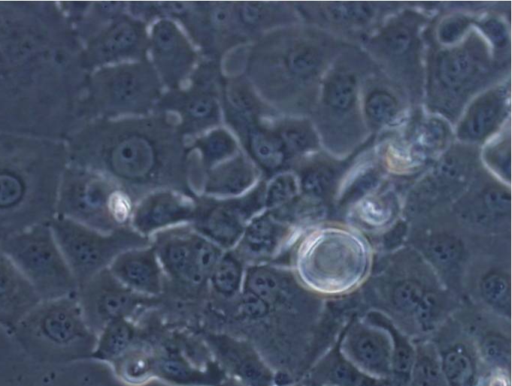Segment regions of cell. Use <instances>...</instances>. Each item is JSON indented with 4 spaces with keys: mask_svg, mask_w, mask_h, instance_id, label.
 Masks as SVG:
<instances>
[{
    "mask_svg": "<svg viewBox=\"0 0 512 386\" xmlns=\"http://www.w3.org/2000/svg\"><path fill=\"white\" fill-rule=\"evenodd\" d=\"M182 149L168 125L128 120L111 129L103 149L107 168L130 190H152L181 178Z\"/></svg>",
    "mask_w": 512,
    "mask_h": 386,
    "instance_id": "cell-1",
    "label": "cell"
},
{
    "mask_svg": "<svg viewBox=\"0 0 512 386\" xmlns=\"http://www.w3.org/2000/svg\"><path fill=\"white\" fill-rule=\"evenodd\" d=\"M12 333L34 354L64 359L90 358L96 343L75 295L40 301Z\"/></svg>",
    "mask_w": 512,
    "mask_h": 386,
    "instance_id": "cell-2",
    "label": "cell"
},
{
    "mask_svg": "<svg viewBox=\"0 0 512 386\" xmlns=\"http://www.w3.org/2000/svg\"><path fill=\"white\" fill-rule=\"evenodd\" d=\"M297 272L307 289L340 293L354 288L369 265L367 247L346 232H329L299 246Z\"/></svg>",
    "mask_w": 512,
    "mask_h": 386,
    "instance_id": "cell-3",
    "label": "cell"
},
{
    "mask_svg": "<svg viewBox=\"0 0 512 386\" xmlns=\"http://www.w3.org/2000/svg\"><path fill=\"white\" fill-rule=\"evenodd\" d=\"M0 249L32 285L41 301L76 294L78 284L49 222L7 237L0 241Z\"/></svg>",
    "mask_w": 512,
    "mask_h": 386,
    "instance_id": "cell-4",
    "label": "cell"
},
{
    "mask_svg": "<svg viewBox=\"0 0 512 386\" xmlns=\"http://www.w3.org/2000/svg\"><path fill=\"white\" fill-rule=\"evenodd\" d=\"M49 225L78 287L108 268L121 252L151 244L130 226L104 233L62 216Z\"/></svg>",
    "mask_w": 512,
    "mask_h": 386,
    "instance_id": "cell-5",
    "label": "cell"
},
{
    "mask_svg": "<svg viewBox=\"0 0 512 386\" xmlns=\"http://www.w3.org/2000/svg\"><path fill=\"white\" fill-rule=\"evenodd\" d=\"M57 208L59 216L104 233L128 227L133 209L125 193L92 177L66 184Z\"/></svg>",
    "mask_w": 512,
    "mask_h": 386,
    "instance_id": "cell-6",
    "label": "cell"
},
{
    "mask_svg": "<svg viewBox=\"0 0 512 386\" xmlns=\"http://www.w3.org/2000/svg\"><path fill=\"white\" fill-rule=\"evenodd\" d=\"M263 184L237 198L207 199L196 204L192 229L222 250L233 249L249 221L264 208Z\"/></svg>",
    "mask_w": 512,
    "mask_h": 386,
    "instance_id": "cell-7",
    "label": "cell"
},
{
    "mask_svg": "<svg viewBox=\"0 0 512 386\" xmlns=\"http://www.w3.org/2000/svg\"><path fill=\"white\" fill-rule=\"evenodd\" d=\"M76 298L86 324L97 336L110 321L130 318L144 297L124 287L106 268L80 285Z\"/></svg>",
    "mask_w": 512,
    "mask_h": 386,
    "instance_id": "cell-8",
    "label": "cell"
},
{
    "mask_svg": "<svg viewBox=\"0 0 512 386\" xmlns=\"http://www.w3.org/2000/svg\"><path fill=\"white\" fill-rule=\"evenodd\" d=\"M340 352L365 373L390 379L392 341L389 333L365 318H354L337 342Z\"/></svg>",
    "mask_w": 512,
    "mask_h": 386,
    "instance_id": "cell-9",
    "label": "cell"
},
{
    "mask_svg": "<svg viewBox=\"0 0 512 386\" xmlns=\"http://www.w3.org/2000/svg\"><path fill=\"white\" fill-rule=\"evenodd\" d=\"M205 341L226 375L248 386H274L275 372L252 343L220 332L206 333Z\"/></svg>",
    "mask_w": 512,
    "mask_h": 386,
    "instance_id": "cell-10",
    "label": "cell"
},
{
    "mask_svg": "<svg viewBox=\"0 0 512 386\" xmlns=\"http://www.w3.org/2000/svg\"><path fill=\"white\" fill-rule=\"evenodd\" d=\"M151 240L164 275L179 285L197 288L207 283L197 253L198 233L191 227H173Z\"/></svg>",
    "mask_w": 512,
    "mask_h": 386,
    "instance_id": "cell-11",
    "label": "cell"
},
{
    "mask_svg": "<svg viewBox=\"0 0 512 386\" xmlns=\"http://www.w3.org/2000/svg\"><path fill=\"white\" fill-rule=\"evenodd\" d=\"M196 203L188 196L164 189L149 192L132 209L130 227L149 238L166 229L192 221Z\"/></svg>",
    "mask_w": 512,
    "mask_h": 386,
    "instance_id": "cell-12",
    "label": "cell"
},
{
    "mask_svg": "<svg viewBox=\"0 0 512 386\" xmlns=\"http://www.w3.org/2000/svg\"><path fill=\"white\" fill-rule=\"evenodd\" d=\"M104 91L109 104L115 109L128 113L141 112L158 96L159 82L150 65L127 64L107 73Z\"/></svg>",
    "mask_w": 512,
    "mask_h": 386,
    "instance_id": "cell-13",
    "label": "cell"
},
{
    "mask_svg": "<svg viewBox=\"0 0 512 386\" xmlns=\"http://www.w3.org/2000/svg\"><path fill=\"white\" fill-rule=\"evenodd\" d=\"M108 269L124 287L140 296L154 297L164 290L165 275L151 244L121 252Z\"/></svg>",
    "mask_w": 512,
    "mask_h": 386,
    "instance_id": "cell-14",
    "label": "cell"
},
{
    "mask_svg": "<svg viewBox=\"0 0 512 386\" xmlns=\"http://www.w3.org/2000/svg\"><path fill=\"white\" fill-rule=\"evenodd\" d=\"M291 229L288 223L266 210L254 216L233 250L246 263H269L288 244Z\"/></svg>",
    "mask_w": 512,
    "mask_h": 386,
    "instance_id": "cell-15",
    "label": "cell"
},
{
    "mask_svg": "<svg viewBox=\"0 0 512 386\" xmlns=\"http://www.w3.org/2000/svg\"><path fill=\"white\" fill-rule=\"evenodd\" d=\"M151 48L156 68L167 84H178L191 70L194 51L172 22L161 20L155 24Z\"/></svg>",
    "mask_w": 512,
    "mask_h": 386,
    "instance_id": "cell-16",
    "label": "cell"
},
{
    "mask_svg": "<svg viewBox=\"0 0 512 386\" xmlns=\"http://www.w3.org/2000/svg\"><path fill=\"white\" fill-rule=\"evenodd\" d=\"M40 301L32 285L0 249V326L12 332Z\"/></svg>",
    "mask_w": 512,
    "mask_h": 386,
    "instance_id": "cell-17",
    "label": "cell"
},
{
    "mask_svg": "<svg viewBox=\"0 0 512 386\" xmlns=\"http://www.w3.org/2000/svg\"><path fill=\"white\" fill-rule=\"evenodd\" d=\"M226 376L213 361L207 366L192 363L173 349L155 355L154 377L176 386H217Z\"/></svg>",
    "mask_w": 512,
    "mask_h": 386,
    "instance_id": "cell-18",
    "label": "cell"
},
{
    "mask_svg": "<svg viewBox=\"0 0 512 386\" xmlns=\"http://www.w3.org/2000/svg\"><path fill=\"white\" fill-rule=\"evenodd\" d=\"M308 383L317 386H393L390 379L371 376L351 361L336 344L309 371Z\"/></svg>",
    "mask_w": 512,
    "mask_h": 386,
    "instance_id": "cell-19",
    "label": "cell"
},
{
    "mask_svg": "<svg viewBox=\"0 0 512 386\" xmlns=\"http://www.w3.org/2000/svg\"><path fill=\"white\" fill-rule=\"evenodd\" d=\"M256 172L242 156L224 162L208 174L203 192L209 196L234 197L245 193L254 183Z\"/></svg>",
    "mask_w": 512,
    "mask_h": 386,
    "instance_id": "cell-20",
    "label": "cell"
},
{
    "mask_svg": "<svg viewBox=\"0 0 512 386\" xmlns=\"http://www.w3.org/2000/svg\"><path fill=\"white\" fill-rule=\"evenodd\" d=\"M238 132L244 138V144L251 157L267 172L282 167L287 153L275 130H269L257 122L249 124Z\"/></svg>",
    "mask_w": 512,
    "mask_h": 386,
    "instance_id": "cell-21",
    "label": "cell"
},
{
    "mask_svg": "<svg viewBox=\"0 0 512 386\" xmlns=\"http://www.w3.org/2000/svg\"><path fill=\"white\" fill-rule=\"evenodd\" d=\"M146 45L144 27L129 18L116 22L104 35L101 53L108 60L140 56Z\"/></svg>",
    "mask_w": 512,
    "mask_h": 386,
    "instance_id": "cell-22",
    "label": "cell"
},
{
    "mask_svg": "<svg viewBox=\"0 0 512 386\" xmlns=\"http://www.w3.org/2000/svg\"><path fill=\"white\" fill-rule=\"evenodd\" d=\"M369 322L384 328L392 341L390 381L393 386H408L411 368L415 357V345L385 315L370 311L364 317Z\"/></svg>",
    "mask_w": 512,
    "mask_h": 386,
    "instance_id": "cell-23",
    "label": "cell"
},
{
    "mask_svg": "<svg viewBox=\"0 0 512 386\" xmlns=\"http://www.w3.org/2000/svg\"><path fill=\"white\" fill-rule=\"evenodd\" d=\"M135 336L130 318L112 320L97 334L90 358L113 363L133 346Z\"/></svg>",
    "mask_w": 512,
    "mask_h": 386,
    "instance_id": "cell-24",
    "label": "cell"
},
{
    "mask_svg": "<svg viewBox=\"0 0 512 386\" xmlns=\"http://www.w3.org/2000/svg\"><path fill=\"white\" fill-rule=\"evenodd\" d=\"M246 266L233 249L224 251L208 278L213 293L224 300L236 298L243 288Z\"/></svg>",
    "mask_w": 512,
    "mask_h": 386,
    "instance_id": "cell-25",
    "label": "cell"
},
{
    "mask_svg": "<svg viewBox=\"0 0 512 386\" xmlns=\"http://www.w3.org/2000/svg\"><path fill=\"white\" fill-rule=\"evenodd\" d=\"M502 111V101L495 94H489L474 103L463 120L459 134L465 139H480L496 125Z\"/></svg>",
    "mask_w": 512,
    "mask_h": 386,
    "instance_id": "cell-26",
    "label": "cell"
},
{
    "mask_svg": "<svg viewBox=\"0 0 512 386\" xmlns=\"http://www.w3.org/2000/svg\"><path fill=\"white\" fill-rule=\"evenodd\" d=\"M440 366L448 386H473L477 366L472 354L461 344L439 353Z\"/></svg>",
    "mask_w": 512,
    "mask_h": 386,
    "instance_id": "cell-27",
    "label": "cell"
},
{
    "mask_svg": "<svg viewBox=\"0 0 512 386\" xmlns=\"http://www.w3.org/2000/svg\"><path fill=\"white\" fill-rule=\"evenodd\" d=\"M178 109L189 129L198 131L218 121L219 108L209 92H190L180 98Z\"/></svg>",
    "mask_w": 512,
    "mask_h": 386,
    "instance_id": "cell-28",
    "label": "cell"
},
{
    "mask_svg": "<svg viewBox=\"0 0 512 386\" xmlns=\"http://www.w3.org/2000/svg\"><path fill=\"white\" fill-rule=\"evenodd\" d=\"M225 100L229 122L237 131L258 122L261 107L247 86L239 82L228 84L225 89Z\"/></svg>",
    "mask_w": 512,
    "mask_h": 386,
    "instance_id": "cell-29",
    "label": "cell"
},
{
    "mask_svg": "<svg viewBox=\"0 0 512 386\" xmlns=\"http://www.w3.org/2000/svg\"><path fill=\"white\" fill-rule=\"evenodd\" d=\"M408 386H448L440 366L439 352L433 345H415Z\"/></svg>",
    "mask_w": 512,
    "mask_h": 386,
    "instance_id": "cell-30",
    "label": "cell"
},
{
    "mask_svg": "<svg viewBox=\"0 0 512 386\" xmlns=\"http://www.w3.org/2000/svg\"><path fill=\"white\" fill-rule=\"evenodd\" d=\"M154 360L155 355L149 350L132 346L112 364L123 381L142 384L154 377Z\"/></svg>",
    "mask_w": 512,
    "mask_h": 386,
    "instance_id": "cell-31",
    "label": "cell"
},
{
    "mask_svg": "<svg viewBox=\"0 0 512 386\" xmlns=\"http://www.w3.org/2000/svg\"><path fill=\"white\" fill-rule=\"evenodd\" d=\"M423 247L424 255L430 263L443 270L458 266L464 255L463 242L456 236L445 233L428 238Z\"/></svg>",
    "mask_w": 512,
    "mask_h": 386,
    "instance_id": "cell-32",
    "label": "cell"
},
{
    "mask_svg": "<svg viewBox=\"0 0 512 386\" xmlns=\"http://www.w3.org/2000/svg\"><path fill=\"white\" fill-rule=\"evenodd\" d=\"M483 302L494 312L502 316H510L511 283L510 276L502 271H489L479 284Z\"/></svg>",
    "mask_w": 512,
    "mask_h": 386,
    "instance_id": "cell-33",
    "label": "cell"
},
{
    "mask_svg": "<svg viewBox=\"0 0 512 386\" xmlns=\"http://www.w3.org/2000/svg\"><path fill=\"white\" fill-rule=\"evenodd\" d=\"M475 65L470 54L464 50H451L440 55L437 76L447 88L463 85L472 75Z\"/></svg>",
    "mask_w": 512,
    "mask_h": 386,
    "instance_id": "cell-34",
    "label": "cell"
},
{
    "mask_svg": "<svg viewBox=\"0 0 512 386\" xmlns=\"http://www.w3.org/2000/svg\"><path fill=\"white\" fill-rule=\"evenodd\" d=\"M428 291L425 285L414 278L401 279L391 290V304L397 312L412 318Z\"/></svg>",
    "mask_w": 512,
    "mask_h": 386,
    "instance_id": "cell-35",
    "label": "cell"
},
{
    "mask_svg": "<svg viewBox=\"0 0 512 386\" xmlns=\"http://www.w3.org/2000/svg\"><path fill=\"white\" fill-rule=\"evenodd\" d=\"M281 64L288 74L297 78H306L319 68L320 59L315 50L304 45H295L284 51Z\"/></svg>",
    "mask_w": 512,
    "mask_h": 386,
    "instance_id": "cell-36",
    "label": "cell"
},
{
    "mask_svg": "<svg viewBox=\"0 0 512 386\" xmlns=\"http://www.w3.org/2000/svg\"><path fill=\"white\" fill-rule=\"evenodd\" d=\"M324 99L337 111L350 109L356 100V82L353 76L345 73L333 75L326 83Z\"/></svg>",
    "mask_w": 512,
    "mask_h": 386,
    "instance_id": "cell-37",
    "label": "cell"
},
{
    "mask_svg": "<svg viewBox=\"0 0 512 386\" xmlns=\"http://www.w3.org/2000/svg\"><path fill=\"white\" fill-rule=\"evenodd\" d=\"M197 144L207 166H212L232 156L237 149L235 140L223 129L212 131Z\"/></svg>",
    "mask_w": 512,
    "mask_h": 386,
    "instance_id": "cell-38",
    "label": "cell"
},
{
    "mask_svg": "<svg viewBox=\"0 0 512 386\" xmlns=\"http://www.w3.org/2000/svg\"><path fill=\"white\" fill-rule=\"evenodd\" d=\"M480 357L491 367L505 370L510 366L509 338L499 333H488L479 343Z\"/></svg>",
    "mask_w": 512,
    "mask_h": 386,
    "instance_id": "cell-39",
    "label": "cell"
},
{
    "mask_svg": "<svg viewBox=\"0 0 512 386\" xmlns=\"http://www.w3.org/2000/svg\"><path fill=\"white\" fill-rule=\"evenodd\" d=\"M298 193L297 182L291 174L275 177L264 189V208L276 211L284 208Z\"/></svg>",
    "mask_w": 512,
    "mask_h": 386,
    "instance_id": "cell-40",
    "label": "cell"
},
{
    "mask_svg": "<svg viewBox=\"0 0 512 386\" xmlns=\"http://www.w3.org/2000/svg\"><path fill=\"white\" fill-rule=\"evenodd\" d=\"M273 4L264 2L234 3V9L239 27L242 31L260 30L271 20Z\"/></svg>",
    "mask_w": 512,
    "mask_h": 386,
    "instance_id": "cell-41",
    "label": "cell"
},
{
    "mask_svg": "<svg viewBox=\"0 0 512 386\" xmlns=\"http://www.w3.org/2000/svg\"><path fill=\"white\" fill-rule=\"evenodd\" d=\"M359 219L369 227H381L392 220L393 203L384 197L363 199L357 208Z\"/></svg>",
    "mask_w": 512,
    "mask_h": 386,
    "instance_id": "cell-42",
    "label": "cell"
},
{
    "mask_svg": "<svg viewBox=\"0 0 512 386\" xmlns=\"http://www.w3.org/2000/svg\"><path fill=\"white\" fill-rule=\"evenodd\" d=\"M396 99L386 91L372 92L366 99L365 111L368 118L376 124L391 122L398 113Z\"/></svg>",
    "mask_w": 512,
    "mask_h": 386,
    "instance_id": "cell-43",
    "label": "cell"
},
{
    "mask_svg": "<svg viewBox=\"0 0 512 386\" xmlns=\"http://www.w3.org/2000/svg\"><path fill=\"white\" fill-rule=\"evenodd\" d=\"M334 182V173L325 166H318L304 172L301 188L304 194L312 198H320L329 192Z\"/></svg>",
    "mask_w": 512,
    "mask_h": 386,
    "instance_id": "cell-44",
    "label": "cell"
},
{
    "mask_svg": "<svg viewBox=\"0 0 512 386\" xmlns=\"http://www.w3.org/2000/svg\"><path fill=\"white\" fill-rule=\"evenodd\" d=\"M284 149L289 154H299L309 149L313 144L310 132L297 124H286L275 130Z\"/></svg>",
    "mask_w": 512,
    "mask_h": 386,
    "instance_id": "cell-45",
    "label": "cell"
},
{
    "mask_svg": "<svg viewBox=\"0 0 512 386\" xmlns=\"http://www.w3.org/2000/svg\"><path fill=\"white\" fill-rule=\"evenodd\" d=\"M371 12L370 6L365 3H332L327 7L328 16L337 22H363Z\"/></svg>",
    "mask_w": 512,
    "mask_h": 386,
    "instance_id": "cell-46",
    "label": "cell"
},
{
    "mask_svg": "<svg viewBox=\"0 0 512 386\" xmlns=\"http://www.w3.org/2000/svg\"><path fill=\"white\" fill-rule=\"evenodd\" d=\"M482 204L489 215L504 217L510 211V194L500 188H489L482 195Z\"/></svg>",
    "mask_w": 512,
    "mask_h": 386,
    "instance_id": "cell-47",
    "label": "cell"
},
{
    "mask_svg": "<svg viewBox=\"0 0 512 386\" xmlns=\"http://www.w3.org/2000/svg\"><path fill=\"white\" fill-rule=\"evenodd\" d=\"M383 43L392 54H403L410 48L412 36L405 28H392L384 35Z\"/></svg>",
    "mask_w": 512,
    "mask_h": 386,
    "instance_id": "cell-48",
    "label": "cell"
},
{
    "mask_svg": "<svg viewBox=\"0 0 512 386\" xmlns=\"http://www.w3.org/2000/svg\"><path fill=\"white\" fill-rule=\"evenodd\" d=\"M445 137V128L439 121H430L426 124L419 136L420 144L428 149L441 144Z\"/></svg>",
    "mask_w": 512,
    "mask_h": 386,
    "instance_id": "cell-49",
    "label": "cell"
},
{
    "mask_svg": "<svg viewBox=\"0 0 512 386\" xmlns=\"http://www.w3.org/2000/svg\"><path fill=\"white\" fill-rule=\"evenodd\" d=\"M467 23L461 18H452L445 21L439 28V38L444 43L458 40L465 31Z\"/></svg>",
    "mask_w": 512,
    "mask_h": 386,
    "instance_id": "cell-50",
    "label": "cell"
},
{
    "mask_svg": "<svg viewBox=\"0 0 512 386\" xmlns=\"http://www.w3.org/2000/svg\"><path fill=\"white\" fill-rule=\"evenodd\" d=\"M485 32L497 45H503L506 39L505 27L496 20H490L484 25Z\"/></svg>",
    "mask_w": 512,
    "mask_h": 386,
    "instance_id": "cell-51",
    "label": "cell"
},
{
    "mask_svg": "<svg viewBox=\"0 0 512 386\" xmlns=\"http://www.w3.org/2000/svg\"><path fill=\"white\" fill-rule=\"evenodd\" d=\"M405 231L406 229L402 224L395 227L391 232L387 234L386 238H384V247L391 250L401 245L402 240L404 239Z\"/></svg>",
    "mask_w": 512,
    "mask_h": 386,
    "instance_id": "cell-52",
    "label": "cell"
},
{
    "mask_svg": "<svg viewBox=\"0 0 512 386\" xmlns=\"http://www.w3.org/2000/svg\"><path fill=\"white\" fill-rule=\"evenodd\" d=\"M217 386H248L241 381L226 375Z\"/></svg>",
    "mask_w": 512,
    "mask_h": 386,
    "instance_id": "cell-53",
    "label": "cell"
},
{
    "mask_svg": "<svg viewBox=\"0 0 512 386\" xmlns=\"http://www.w3.org/2000/svg\"><path fill=\"white\" fill-rule=\"evenodd\" d=\"M302 386H317V385L306 382L305 384H302Z\"/></svg>",
    "mask_w": 512,
    "mask_h": 386,
    "instance_id": "cell-54",
    "label": "cell"
},
{
    "mask_svg": "<svg viewBox=\"0 0 512 386\" xmlns=\"http://www.w3.org/2000/svg\"><path fill=\"white\" fill-rule=\"evenodd\" d=\"M289 386H302V384L295 383V384H292V385H289Z\"/></svg>",
    "mask_w": 512,
    "mask_h": 386,
    "instance_id": "cell-55",
    "label": "cell"
}]
</instances>
